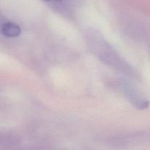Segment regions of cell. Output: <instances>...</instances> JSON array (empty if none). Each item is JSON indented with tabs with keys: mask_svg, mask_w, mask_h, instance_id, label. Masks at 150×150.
<instances>
[{
	"mask_svg": "<svg viewBox=\"0 0 150 150\" xmlns=\"http://www.w3.org/2000/svg\"><path fill=\"white\" fill-rule=\"evenodd\" d=\"M1 33L6 37L9 38H15L20 35L21 33V29L20 26L13 22H5L1 26Z\"/></svg>",
	"mask_w": 150,
	"mask_h": 150,
	"instance_id": "6da1fadb",
	"label": "cell"
},
{
	"mask_svg": "<svg viewBox=\"0 0 150 150\" xmlns=\"http://www.w3.org/2000/svg\"><path fill=\"white\" fill-rule=\"evenodd\" d=\"M44 1H52V0H44Z\"/></svg>",
	"mask_w": 150,
	"mask_h": 150,
	"instance_id": "7a4b0ae2",
	"label": "cell"
}]
</instances>
